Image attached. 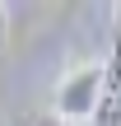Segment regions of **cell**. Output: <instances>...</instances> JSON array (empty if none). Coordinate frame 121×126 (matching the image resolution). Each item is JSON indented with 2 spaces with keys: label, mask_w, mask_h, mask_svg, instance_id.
I'll return each instance as SVG.
<instances>
[{
  "label": "cell",
  "mask_w": 121,
  "mask_h": 126,
  "mask_svg": "<svg viewBox=\"0 0 121 126\" xmlns=\"http://www.w3.org/2000/svg\"><path fill=\"white\" fill-rule=\"evenodd\" d=\"M98 98H103V61H89V65L70 70V75L56 84L51 117L75 122V126H93V117H98Z\"/></svg>",
  "instance_id": "6da1fadb"
},
{
  "label": "cell",
  "mask_w": 121,
  "mask_h": 126,
  "mask_svg": "<svg viewBox=\"0 0 121 126\" xmlns=\"http://www.w3.org/2000/svg\"><path fill=\"white\" fill-rule=\"evenodd\" d=\"M93 126H121V28L112 37L107 61H103V98H98Z\"/></svg>",
  "instance_id": "7a4b0ae2"
},
{
  "label": "cell",
  "mask_w": 121,
  "mask_h": 126,
  "mask_svg": "<svg viewBox=\"0 0 121 126\" xmlns=\"http://www.w3.org/2000/svg\"><path fill=\"white\" fill-rule=\"evenodd\" d=\"M9 47V5H0V51Z\"/></svg>",
  "instance_id": "3957f363"
},
{
  "label": "cell",
  "mask_w": 121,
  "mask_h": 126,
  "mask_svg": "<svg viewBox=\"0 0 121 126\" xmlns=\"http://www.w3.org/2000/svg\"><path fill=\"white\" fill-rule=\"evenodd\" d=\"M33 126H75V122H61V117H37Z\"/></svg>",
  "instance_id": "277c9868"
}]
</instances>
